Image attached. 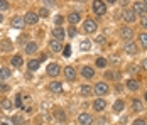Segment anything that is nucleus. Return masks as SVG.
<instances>
[{
  "instance_id": "nucleus-25",
  "label": "nucleus",
  "mask_w": 147,
  "mask_h": 125,
  "mask_svg": "<svg viewBox=\"0 0 147 125\" xmlns=\"http://www.w3.org/2000/svg\"><path fill=\"white\" fill-rule=\"evenodd\" d=\"M132 108L135 111H140V110H142V103H140L139 100H134V101H132Z\"/></svg>"
},
{
  "instance_id": "nucleus-15",
  "label": "nucleus",
  "mask_w": 147,
  "mask_h": 125,
  "mask_svg": "<svg viewBox=\"0 0 147 125\" xmlns=\"http://www.w3.org/2000/svg\"><path fill=\"white\" fill-rule=\"evenodd\" d=\"M120 34H122V37H123V39H130V37L134 36V30L130 27H123L122 30H120Z\"/></svg>"
},
{
  "instance_id": "nucleus-31",
  "label": "nucleus",
  "mask_w": 147,
  "mask_h": 125,
  "mask_svg": "<svg viewBox=\"0 0 147 125\" xmlns=\"http://www.w3.org/2000/svg\"><path fill=\"white\" fill-rule=\"evenodd\" d=\"M63 54L66 56V57L71 54V46H69V44H68V46H64V49H63Z\"/></svg>"
},
{
  "instance_id": "nucleus-17",
  "label": "nucleus",
  "mask_w": 147,
  "mask_h": 125,
  "mask_svg": "<svg viewBox=\"0 0 147 125\" xmlns=\"http://www.w3.org/2000/svg\"><path fill=\"white\" fill-rule=\"evenodd\" d=\"M68 20H69L71 24H78V22L81 20V15L78 14V12H73V14H71L69 17H68Z\"/></svg>"
},
{
  "instance_id": "nucleus-34",
  "label": "nucleus",
  "mask_w": 147,
  "mask_h": 125,
  "mask_svg": "<svg viewBox=\"0 0 147 125\" xmlns=\"http://www.w3.org/2000/svg\"><path fill=\"white\" fill-rule=\"evenodd\" d=\"M9 9V3L5 0H0V10H7Z\"/></svg>"
},
{
  "instance_id": "nucleus-12",
  "label": "nucleus",
  "mask_w": 147,
  "mask_h": 125,
  "mask_svg": "<svg viewBox=\"0 0 147 125\" xmlns=\"http://www.w3.org/2000/svg\"><path fill=\"white\" fill-rule=\"evenodd\" d=\"M47 74H49V76H58L59 74V66L54 64V63L49 64V66H47Z\"/></svg>"
},
{
  "instance_id": "nucleus-39",
  "label": "nucleus",
  "mask_w": 147,
  "mask_h": 125,
  "mask_svg": "<svg viewBox=\"0 0 147 125\" xmlns=\"http://www.w3.org/2000/svg\"><path fill=\"white\" fill-rule=\"evenodd\" d=\"M42 2H44V3H46V7H53V5L56 3L54 0H42Z\"/></svg>"
},
{
  "instance_id": "nucleus-48",
  "label": "nucleus",
  "mask_w": 147,
  "mask_h": 125,
  "mask_svg": "<svg viewBox=\"0 0 147 125\" xmlns=\"http://www.w3.org/2000/svg\"><path fill=\"white\" fill-rule=\"evenodd\" d=\"M144 5H146V7H147V0H144Z\"/></svg>"
},
{
  "instance_id": "nucleus-20",
  "label": "nucleus",
  "mask_w": 147,
  "mask_h": 125,
  "mask_svg": "<svg viewBox=\"0 0 147 125\" xmlns=\"http://www.w3.org/2000/svg\"><path fill=\"white\" fill-rule=\"evenodd\" d=\"M10 63H12V66H15V68H20V66H22V63H24V61H22V57H20V56H14V57H12V61H10Z\"/></svg>"
},
{
  "instance_id": "nucleus-6",
  "label": "nucleus",
  "mask_w": 147,
  "mask_h": 125,
  "mask_svg": "<svg viewBox=\"0 0 147 125\" xmlns=\"http://www.w3.org/2000/svg\"><path fill=\"white\" fill-rule=\"evenodd\" d=\"M123 51L129 53V54H135V53H137V46H135V42H132V41L125 42V44H123Z\"/></svg>"
},
{
  "instance_id": "nucleus-16",
  "label": "nucleus",
  "mask_w": 147,
  "mask_h": 125,
  "mask_svg": "<svg viewBox=\"0 0 147 125\" xmlns=\"http://www.w3.org/2000/svg\"><path fill=\"white\" fill-rule=\"evenodd\" d=\"M81 74H83L85 78H93L95 71H93V68H90V66H85V68L81 70Z\"/></svg>"
},
{
  "instance_id": "nucleus-47",
  "label": "nucleus",
  "mask_w": 147,
  "mask_h": 125,
  "mask_svg": "<svg viewBox=\"0 0 147 125\" xmlns=\"http://www.w3.org/2000/svg\"><path fill=\"white\" fill-rule=\"evenodd\" d=\"M2 20H3V17H2V14H0V24H2Z\"/></svg>"
},
{
  "instance_id": "nucleus-24",
  "label": "nucleus",
  "mask_w": 147,
  "mask_h": 125,
  "mask_svg": "<svg viewBox=\"0 0 147 125\" xmlns=\"http://www.w3.org/2000/svg\"><path fill=\"white\" fill-rule=\"evenodd\" d=\"M9 76H10V71L7 70V68H0V80H5Z\"/></svg>"
},
{
  "instance_id": "nucleus-40",
  "label": "nucleus",
  "mask_w": 147,
  "mask_h": 125,
  "mask_svg": "<svg viewBox=\"0 0 147 125\" xmlns=\"http://www.w3.org/2000/svg\"><path fill=\"white\" fill-rule=\"evenodd\" d=\"M63 20H64V19H63V15H58V17H56V24H58V27L63 24Z\"/></svg>"
},
{
  "instance_id": "nucleus-18",
  "label": "nucleus",
  "mask_w": 147,
  "mask_h": 125,
  "mask_svg": "<svg viewBox=\"0 0 147 125\" xmlns=\"http://www.w3.org/2000/svg\"><path fill=\"white\" fill-rule=\"evenodd\" d=\"M37 51V44L36 42H29L27 46H26V53L27 54H32V53H36Z\"/></svg>"
},
{
  "instance_id": "nucleus-3",
  "label": "nucleus",
  "mask_w": 147,
  "mask_h": 125,
  "mask_svg": "<svg viewBox=\"0 0 147 125\" xmlns=\"http://www.w3.org/2000/svg\"><path fill=\"white\" fill-rule=\"evenodd\" d=\"M83 30H85V32H88V34L95 32V30H96V22H95V20H91V19L85 20V24H83Z\"/></svg>"
},
{
  "instance_id": "nucleus-19",
  "label": "nucleus",
  "mask_w": 147,
  "mask_h": 125,
  "mask_svg": "<svg viewBox=\"0 0 147 125\" xmlns=\"http://www.w3.org/2000/svg\"><path fill=\"white\" fill-rule=\"evenodd\" d=\"M127 88L132 90V91L139 90V81H137V80H129V81H127Z\"/></svg>"
},
{
  "instance_id": "nucleus-27",
  "label": "nucleus",
  "mask_w": 147,
  "mask_h": 125,
  "mask_svg": "<svg viewBox=\"0 0 147 125\" xmlns=\"http://www.w3.org/2000/svg\"><path fill=\"white\" fill-rule=\"evenodd\" d=\"M96 66H98V68H105V66H107V59H105V57H98V59H96Z\"/></svg>"
},
{
  "instance_id": "nucleus-29",
  "label": "nucleus",
  "mask_w": 147,
  "mask_h": 125,
  "mask_svg": "<svg viewBox=\"0 0 147 125\" xmlns=\"http://www.w3.org/2000/svg\"><path fill=\"white\" fill-rule=\"evenodd\" d=\"M2 49L3 51H10L12 49V44H10V41H5L3 44H2Z\"/></svg>"
},
{
  "instance_id": "nucleus-23",
  "label": "nucleus",
  "mask_w": 147,
  "mask_h": 125,
  "mask_svg": "<svg viewBox=\"0 0 147 125\" xmlns=\"http://www.w3.org/2000/svg\"><path fill=\"white\" fill-rule=\"evenodd\" d=\"M39 64H41V63H39V59H32V61H29V64H27V66H29L30 71H36L37 68H39Z\"/></svg>"
},
{
  "instance_id": "nucleus-9",
  "label": "nucleus",
  "mask_w": 147,
  "mask_h": 125,
  "mask_svg": "<svg viewBox=\"0 0 147 125\" xmlns=\"http://www.w3.org/2000/svg\"><path fill=\"white\" fill-rule=\"evenodd\" d=\"M64 36H66V32H64V29H63V27H56L54 30H53V37H54V39H58V41L64 39Z\"/></svg>"
},
{
  "instance_id": "nucleus-13",
  "label": "nucleus",
  "mask_w": 147,
  "mask_h": 125,
  "mask_svg": "<svg viewBox=\"0 0 147 125\" xmlns=\"http://www.w3.org/2000/svg\"><path fill=\"white\" fill-rule=\"evenodd\" d=\"M122 17H123V19H125L127 22H134L137 15L134 14V10H123V14H122Z\"/></svg>"
},
{
  "instance_id": "nucleus-14",
  "label": "nucleus",
  "mask_w": 147,
  "mask_h": 125,
  "mask_svg": "<svg viewBox=\"0 0 147 125\" xmlns=\"http://www.w3.org/2000/svg\"><path fill=\"white\" fill-rule=\"evenodd\" d=\"M64 76H66V80H69V81H73L74 78H76V73L71 66H68L66 70H64Z\"/></svg>"
},
{
  "instance_id": "nucleus-38",
  "label": "nucleus",
  "mask_w": 147,
  "mask_h": 125,
  "mask_svg": "<svg viewBox=\"0 0 147 125\" xmlns=\"http://www.w3.org/2000/svg\"><path fill=\"white\" fill-rule=\"evenodd\" d=\"M47 14H49L47 9H41V10H39V17H47Z\"/></svg>"
},
{
  "instance_id": "nucleus-35",
  "label": "nucleus",
  "mask_w": 147,
  "mask_h": 125,
  "mask_svg": "<svg viewBox=\"0 0 147 125\" xmlns=\"http://www.w3.org/2000/svg\"><path fill=\"white\" fill-rule=\"evenodd\" d=\"M12 120H14L15 125H22V124H24V118H20V117H14Z\"/></svg>"
},
{
  "instance_id": "nucleus-4",
  "label": "nucleus",
  "mask_w": 147,
  "mask_h": 125,
  "mask_svg": "<svg viewBox=\"0 0 147 125\" xmlns=\"http://www.w3.org/2000/svg\"><path fill=\"white\" fill-rule=\"evenodd\" d=\"M78 122L81 125H91L93 124V117L88 115V113H81V115L78 117Z\"/></svg>"
},
{
  "instance_id": "nucleus-30",
  "label": "nucleus",
  "mask_w": 147,
  "mask_h": 125,
  "mask_svg": "<svg viewBox=\"0 0 147 125\" xmlns=\"http://www.w3.org/2000/svg\"><path fill=\"white\" fill-rule=\"evenodd\" d=\"M90 46H91V42H90V41H83V42H81V49H83V51H88Z\"/></svg>"
},
{
  "instance_id": "nucleus-22",
  "label": "nucleus",
  "mask_w": 147,
  "mask_h": 125,
  "mask_svg": "<svg viewBox=\"0 0 147 125\" xmlns=\"http://www.w3.org/2000/svg\"><path fill=\"white\" fill-rule=\"evenodd\" d=\"M49 90H51V91H54V93H59V91H61V83L53 81V83L49 84Z\"/></svg>"
},
{
  "instance_id": "nucleus-50",
  "label": "nucleus",
  "mask_w": 147,
  "mask_h": 125,
  "mask_svg": "<svg viewBox=\"0 0 147 125\" xmlns=\"http://www.w3.org/2000/svg\"><path fill=\"white\" fill-rule=\"evenodd\" d=\"M2 125H9V124H5V122H3V124H2Z\"/></svg>"
},
{
  "instance_id": "nucleus-26",
  "label": "nucleus",
  "mask_w": 147,
  "mask_h": 125,
  "mask_svg": "<svg viewBox=\"0 0 147 125\" xmlns=\"http://www.w3.org/2000/svg\"><path fill=\"white\" fill-rule=\"evenodd\" d=\"M113 110H115V111L123 110V101H122V100H117V101H115V105H113Z\"/></svg>"
},
{
  "instance_id": "nucleus-36",
  "label": "nucleus",
  "mask_w": 147,
  "mask_h": 125,
  "mask_svg": "<svg viewBox=\"0 0 147 125\" xmlns=\"http://www.w3.org/2000/svg\"><path fill=\"white\" fill-rule=\"evenodd\" d=\"M105 76H107V78H113V80H117L120 74H118V73H105Z\"/></svg>"
},
{
  "instance_id": "nucleus-10",
  "label": "nucleus",
  "mask_w": 147,
  "mask_h": 125,
  "mask_svg": "<svg viewBox=\"0 0 147 125\" xmlns=\"http://www.w3.org/2000/svg\"><path fill=\"white\" fill-rule=\"evenodd\" d=\"M24 20H26L27 24H36V22L39 20V15L34 14V12H27V15L24 17Z\"/></svg>"
},
{
  "instance_id": "nucleus-49",
  "label": "nucleus",
  "mask_w": 147,
  "mask_h": 125,
  "mask_svg": "<svg viewBox=\"0 0 147 125\" xmlns=\"http://www.w3.org/2000/svg\"><path fill=\"white\" fill-rule=\"evenodd\" d=\"M144 98H146V101H147V93H146V95H144Z\"/></svg>"
},
{
  "instance_id": "nucleus-43",
  "label": "nucleus",
  "mask_w": 147,
  "mask_h": 125,
  "mask_svg": "<svg viewBox=\"0 0 147 125\" xmlns=\"http://www.w3.org/2000/svg\"><path fill=\"white\" fill-rule=\"evenodd\" d=\"M132 125H146V122H144V120H140V118H139V120H135V122H134Z\"/></svg>"
},
{
  "instance_id": "nucleus-28",
  "label": "nucleus",
  "mask_w": 147,
  "mask_h": 125,
  "mask_svg": "<svg viewBox=\"0 0 147 125\" xmlns=\"http://www.w3.org/2000/svg\"><path fill=\"white\" fill-rule=\"evenodd\" d=\"M2 107H3L5 110H9V108H12V101H10V100H3V101H2Z\"/></svg>"
},
{
  "instance_id": "nucleus-1",
  "label": "nucleus",
  "mask_w": 147,
  "mask_h": 125,
  "mask_svg": "<svg viewBox=\"0 0 147 125\" xmlns=\"http://www.w3.org/2000/svg\"><path fill=\"white\" fill-rule=\"evenodd\" d=\"M93 12L96 15H105V12H107V5L103 3L102 0H95L93 2Z\"/></svg>"
},
{
  "instance_id": "nucleus-37",
  "label": "nucleus",
  "mask_w": 147,
  "mask_h": 125,
  "mask_svg": "<svg viewBox=\"0 0 147 125\" xmlns=\"http://www.w3.org/2000/svg\"><path fill=\"white\" fill-rule=\"evenodd\" d=\"M20 100H22L20 95H17V97H15V107H22V101H20Z\"/></svg>"
},
{
  "instance_id": "nucleus-46",
  "label": "nucleus",
  "mask_w": 147,
  "mask_h": 125,
  "mask_svg": "<svg viewBox=\"0 0 147 125\" xmlns=\"http://www.w3.org/2000/svg\"><path fill=\"white\" fill-rule=\"evenodd\" d=\"M107 3H115V0H105Z\"/></svg>"
},
{
  "instance_id": "nucleus-8",
  "label": "nucleus",
  "mask_w": 147,
  "mask_h": 125,
  "mask_svg": "<svg viewBox=\"0 0 147 125\" xmlns=\"http://www.w3.org/2000/svg\"><path fill=\"white\" fill-rule=\"evenodd\" d=\"M12 26H14L15 29H24V26H26L24 17H14V19H12Z\"/></svg>"
},
{
  "instance_id": "nucleus-45",
  "label": "nucleus",
  "mask_w": 147,
  "mask_h": 125,
  "mask_svg": "<svg viewBox=\"0 0 147 125\" xmlns=\"http://www.w3.org/2000/svg\"><path fill=\"white\" fill-rule=\"evenodd\" d=\"M142 68L147 71V59H144V63H142Z\"/></svg>"
},
{
  "instance_id": "nucleus-41",
  "label": "nucleus",
  "mask_w": 147,
  "mask_h": 125,
  "mask_svg": "<svg viewBox=\"0 0 147 125\" xmlns=\"http://www.w3.org/2000/svg\"><path fill=\"white\" fill-rule=\"evenodd\" d=\"M68 34H69L71 37H74V36H76V29H74V27H71L69 30H68Z\"/></svg>"
},
{
  "instance_id": "nucleus-7",
  "label": "nucleus",
  "mask_w": 147,
  "mask_h": 125,
  "mask_svg": "<svg viewBox=\"0 0 147 125\" xmlns=\"http://www.w3.org/2000/svg\"><path fill=\"white\" fill-rule=\"evenodd\" d=\"M107 91H108V84L107 83H96L95 84V93H98V95H105V93H107Z\"/></svg>"
},
{
  "instance_id": "nucleus-33",
  "label": "nucleus",
  "mask_w": 147,
  "mask_h": 125,
  "mask_svg": "<svg viewBox=\"0 0 147 125\" xmlns=\"http://www.w3.org/2000/svg\"><path fill=\"white\" fill-rule=\"evenodd\" d=\"M140 44H142L144 47H147V34H142V36H140Z\"/></svg>"
},
{
  "instance_id": "nucleus-32",
  "label": "nucleus",
  "mask_w": 147,
  "mask_h": 125,
  "mask_svg": "<svg viewBox=\"0 0 147 125\" xmlns=\"http://www.w3.org/2000/svg\"><path fill=\"white\" fill-rule=\"evenodd\" d=\"M95 42H96V44H100V46H103V44H105V36H98V37H96V39H95Z\"/></svg>"
},
{
  "instance_id": "nucleus-44",
  "label": "nucleus",
  "mask_w": 147,
  "mask_h": 125,
  "mask_svg": "<svg viewBox=\"0 0 147 125\" xmlns=\"http://www.w3.org/2000/svg\"><path fill=\"white\" fill-rule=\"evenodd\" d=\"M46 57H47V56H46V54H41V57H39V63H42V61H44Z\"/></svg>"
},
{
  "instance_id": "nucleus-11",
  "label": "nucleus",
  "mask_w": 147,
  "mask_h": 125,
  "mask_svg": "<svg viewBox=\"0 0 147 125\" xmlns=\"http://www.w3.org/2000/svg\"><path fill=\"white\" fill-rule=\"evenodd\" d=\"M49 47H51L53 53H59V51L63 49V46H61V42H59L58 39H53V41L49 42Z\"/></svg>"
},
{
  "instance_id": "nucleus-2",
  "label": "nucleus",
  "mask_w": 147,
  "mask_h": 125,
  "mask_svg": "<svg viewBox=\"0 0 147 125\" xmlns=\"http://www.w3.org/2000/svg\"><path fill=\"white\" fill-rule=\"evenodd\" d=\"M132 10H134V14L135 15H142V17L147 14V7L144 5V3H140V2H135V3H134Z\"/></svg>"
},
{
  "instance_id": "nucleus-42",
  "label": "nucleus",
  "mask_w": 147,
  "mask_h": 125,
  "mask_svg": "<svg viewBox=\"0 0 147 125\" xmlns=\"http://www.w3.org/2000/svg\"><path fill=\"white\" fill-rule=\"evenodd\" d=\"M142 27L147 29V15H144V17H142Z\"/></svg>"
},
{
  "instance_id": "nucleus-21",
  "label": "nucleus",
  "mask_w": 147,
  "mask_h": 125,
  "mask_svg": "<svg viewBox=\"0 0 147 125\" xmlns=\"http://www.w3.org/2000/svg\"><path fill=\"white\" fill-rule=\"evenodd\" d=\"M91 93H93L91 86H88V84H83V86H81V95H83V97H90Z\"/></svg>"
},
{
  "instance_id": "nucleus-5",
  "label": "nucleus",
  "mask_w": 147,
  "mask_h": 125,
  "mask_svg": "<svg viewBox=\"0 0 147 125\" xmlns=\"http://www.w3.org/2000/svg\"><path fill=\"white\" fill-rule=\"evenodd\" d=\"M105 107H107V101H105L103 98H96V100L93 101V108H95V111L105 110Z\"/></svg>"
}]
</instances>
